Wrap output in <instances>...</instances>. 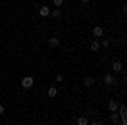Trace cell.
Instances as JSON below:
<instances>
[{
	"label": "cell",
	"instance_id": "30bf717a",
	"mask_svg": "<svg viewBox=\"0 0 127 125\" xmlns=\"http://www.w3.org/2000/svg\"><path fill=\"white\" fill-rule=\"evenodd\" d=\"M117 101H114V100H110V101H108V110H110V112H117Z\"/></svg>",
	"mask_w": 127,
	"mask_h": 125
},
{
	"label": "cell",
	"instance_id": "7a4b0ae2",
	"mask_svg": "<svg viewBox=\"0 0 127 125\" xmlns=\"http://www.w3.org/2000/svg\"><path fill=\"white\" fill-rule=\"evenodd\" d=\"M88 46H90V51H93V52H97V51H100V42H98L97 39H92Z\"/></svg>",
	"mask_w": 127,
	"mask_h": 125
},
{
	"label": "cell",
	"instance_id": "4fadbf2b",
	"mask_svg": "<svg viewBox=\"0 0 127 125\" xmlns=\"http://www.w3.org/2000/svg\"><path fill=\"white\" fill-rule=\"evenodd\" d=\"M76 124H78V125H87L88 124V118H87V117H78V118H76Z\"/></svg>",
	"mask_w": 127,
	"mask_h": 125
},
{
	"label": "cell",
	"instance_id": "ac0fdd59",
	"mask_svg": "<svg viewBox=\"0 0 127 125\" xmlns=\"http://www.w3.org/2000/svg\"><path fill=\"white\" fill-rule=\"evenodd\" d=\"M3 112H5V106L0 105V115H3Z\"/></svg>",
	"mask_w": 127,
	"mask_h": 125
},
{
	"label": "cell",
	"instance_id": "9a60e30c",
	"mask_svg": "<svg viewBox=\"0 0 127 125\" xmlns=\"http://www.w3.org/2000/svg\"><path fill=\"white\" fill-rule=\"evenodd\" d=\"M108 46H110V41H107V39H103V41H102V44H100V48H108Z\"/></svg>",
	"mask_w": 127,
	"mask_h": 125
},
{
	"label": "cell",
	"instance_id": "3957f363",
	"mask_svg": "<svg viewBox=\"0 0 127 125\" xmlns=\"http://www.w3.org/2000/svg\"><path fill=\"white\" fill-rule=\"evenodd\" d=\"M48 46H49V48H59L61 42H59L58 37H49L48 39Z\"/></svg>",
	"mask_w": 127,
	"mask_h": 125
},
{
	"label": "cell",
	"instance_id": "9c48e42d",
	"mask_svg": "<svg viewBox=\"0 0 127 125\" xmlns=\"http://www.w3.org/2000/svg\"><path fill=\"white\" fill-rule=\"evenodd\" d=\"M39 14H41V17H48V15H49V7H48V5L41 7V9H39Z\"/></svg>",
	"mask_w": 127,
	"mask_h": 125
},
{
	"label": "cell",
	"instance_id": "6da1fadb",
	"mask_svg": "<svg viewBox=\"0 0 127 125\" xmlns=\"http://www.w3.org/2000/svg\"><path fill=\"white\" fill-rule=\"evenodd\" d=\"M20 83H22V88H24V90H29V88H32V85H34V78L32 76H24Z\"/></svg>",
	"mask_w": 127,
	"mask_h": 125
},
{
	"label": "cell",
	"instance_id": "5bb4252c",
	"mask_svg": "<svg viewBox=\"0 0 127 125\" xmlns=\"http://www.w3.org/2000/svg\"><path fill=\"white\" fill-rule=\"evenodd\" d=\"M110 120H112V122H115V124L119 122V113H117V112H114V113L110 115Z\"/></svg>",
	"mask_w": 127,
	"mask_h": 125
},
{
	"label": "cell",
	"instance_id": "277c9868",
	"mask_svg": "<svg viewBox=\"0 0 127 125\" xmlns=\"http://www.w3.org/2000/svg\"><path fill=\"white\" fill-rule=\"evenodd\" d=\"M92 32H93L95 37H103V27H100V25H95Z\"/></svg>",
	"mask_w": 127,
	"mask_h": 125
},
{
	"label": "cell",
	"instance_id": "7c38bea8",
	"mask_svg": "<svg viewBox=\"0 0 127 125\" xmlns=\"http://www.w3.org/2000/svg\"><path fill=\"white\" fill-rule=\"evenodd\" d=\"M119 108V115L120 117H127V108H126V105H120V106H117Z\"/></svg>",
	"mask_w": 127,
	"mask_h": 125
},
{
	"label": "cell",
	"instance_id": "5b68a950",
	"mask_svg": "<svg viewBox=\"0 0 127 125\" xmlns=\"http://www.w3.org/2000/svg\"><path fill=\"white\" fill-rule=\"evenodd\" d=\"M103 83H105V86H112V85L115 83V79H114V76H112V75H105Z\"/></svg>",
	"mask_w": 127,
	"mask_h": 125
},
{
	"label": "cell",
	"instance_id": "ba28073f",
	"mask_svg": "<svg viewBox=\"0 0 127 125\" xmlns=\"http://www.w3.org/2000/svg\"><path fill=\"white\" fill-rule=\"evenodd\" d=\"M93 85H95V78H93V76H88V78H85V86L92 88Z\"/></svg>",
	"mask_w": 127,
	"mask_h": 125
},
{
	"label": "cell",
	"instance_id": "e0dca14e",
	"mask_svg": "<svg viewBox=\"0 0 127 125\" xmlns=\"http://www.w3.org/2000/svg\"><path fill=\"white\" fill-rule=\"evenodd\" d=\"M63 79H64V78H63V75H56V81H58V83H61Z\"/></svg>",
	"mask_w": 127,
	"mask_h": 125
},
{
	"label": "cell",
	"instance_id": "d6986e66",
	"mask_svg": "<svg viewBox=\"0 0 127 125\" xmlns=\"http://www.w3.org/2000/svg\"><path fill=\"white\" fill-rule=\"evenodd\" d=\"M81 3H90V0H81Z\"/></svg>",
	"mask_w": 127,
	"mask_h": 125
},
{
	"label": "cell",
	"instance_id": "8992f818",
	"mask_svg": "<svg viewBox=\"0 0 127 125\" xmlns=\"http://www.w3.org/2000/svg\"><path fill=\"white\" fill-rule=\"evenodd\" d=\"M112 69H114L115 73H120V71H122V63H120V61H114V63H112Z\"/></svg>",
	"mask_w": 127,
	"mask_h": 125
},
{
	"label": "cell",
	"instance_id": "52a82bcc",
	"mask_svg": "<svg viewBox=\"0 0 127 125\" xmlns=\"http://www.w3.org/2000/svg\"><path fill=\"white\" fill-rule=\"evenodd\" d=\"M56 95H58V88L56 86H49L48 88V96L49 98H54Z\"/></svg>",
	"mask_w": 127,
	"mask_h": 125
},
{
	"label": "cell",
	"instance_id": "2e32d148",
	"mask_svg": "<svg viewBox=\"0 0 127 125\" xmlns=\"http://www.w3.org/2000/svg\"><path fill=\"white\" fill-rule=\"evenodd\" d=\"M53 5H56V7H61V5H63V0H53Z\"/></svg>",
	"mask_w": 127,
	"mask_h": 125
},
{
	"label": "cell",
	"instance_id": "8fae6325",
	"mask_svg": "<svg viewBox=\"0 0 127 125\" xmlns=\"http://www.w3.org/2000/svg\"><path fill=\"white\" fill-rule=\"evenodd\" d=\"M49 15H51V17H54V19H59V17H61V10L56 7L53 12H49Z\"/></svg>",
	"mask_w": 127,
	"mask_h": 125
}]
</instances>
